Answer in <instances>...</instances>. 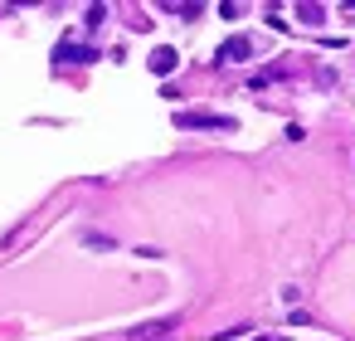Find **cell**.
I'll list each match as a JSON object with an SVG mask.
<instances>
[{
    "label": "cell",
    "mask_w": 355,
    "mask_h": 341,
    "mask_svg": "<svg viewBox=\"0 0 355 341\" xmlns=\"http://www.w3.org/2000/svg\"><path fill=\"white\" fill-rule=\"evenodd\" d=\"M175 127L180 132H234V117H224V113H175Z\"/></svg>",
    "instance_id": "1"
},
{
    "label": "cell",
    "mask_w": 355,
    "mask_h": 341,
    "mask_svg": "<svg viewBox=\"0 0 355 341\" xmlns=\"http://www.w3.org/2000/svg\"><path fill=\"white\" fill-rule=\"evenodd\" d=\"M248 54H253V40H248V35H229V40L219 44L214 59H219V64H243Z\"/></svg>",
    "instance_id": "2"
},
{
    "label": "cell",
    "mask_w": 355,
    "mask_h": 341,
    "mask_svg": "<svg viewBox=\"0 0 355 341\" xmlns=\"http://www.w3.org/2000/svg\"><path fill=\"white\" fill-rule=\"evenodd\" d=\"M146 64H151V74H156V78H171V74L180 69V54H175L171 44H161V49H156V54H151Z\"/></svg>",
    "instance_id": "3"
},
{
    "label": "cell",
    "mask_w": 355,
    "mask_h": 341,
    "mask_svg": "<svg viewBox=\"0 0 355 341\" xmlns=\"http://www.w3.org/2000/svg\"><path fill=\"white\" fill-rule=\"evenodd\" d=\"M54 59H59V64H93V59H98V49H88V44H59V49H54Z\"/></svg>",
    "instance_id": "4"
},
{
    "label": "cell",
    "mask_w": 355,
    "mask_h": 341,
    "mask_svg": "<svg viewBox=\"0 0 355 341\" xmlns=\"http://www.w3.org/2000/svg\"><path fill=\"white\" fill-rule=\"evenodd\" d=\"M175 326V317H166V322H146V326H137V336H166Z\"/></svg>",
    "instance_id": "5"
},
{
    "label": "cell",
    "mask_w": 355,
    "mask_h": 341,
    "mask_svg": "<svg viewBox=\"0 0 355 341\" xmlns=\"http://www.w3.org/2000/svg\"><path fill=\"white\" fill-rule=\"evenodd\" d=\"M297 15H302L306 25H321V6H297Z\"/></svg>",
    "instance_id": "6"
},
{
    "label": "cell",
    "mask_w": 355,
    "mask_h": 341,
    "mask_svg": "<svg viewBox=\"0 0 355 341\" xmlns=\"http://www.w3.org/2000/svg\"><path fill=\"white\" fill-rule=\"evenodd\" d=\"M83 244H88V249H112V239H107V234H83Z\"/></svg>",
    "instance_id": "7"
},
{
    "label": "cell",
    "mask_w": 355,
    "mask_h": 341,
    "mask_svg": "<svg viewBox=\"0 0 355 341\" xmlns=\"http://www.w3.org/2000/svg\"><path fill=\"white\" fill-rule=\"evenodd\" d=\"M107 20V6H88V25H103Z\"/></svg>",
    "instance_id": "8"
}]
</instances>
